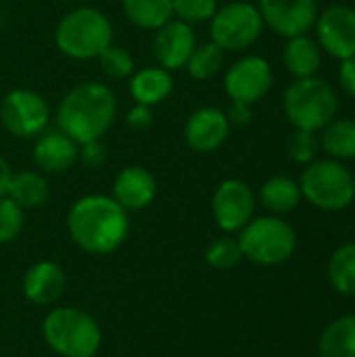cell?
Instances as JSON below:
<instances>
[{
  "label": "cell",
  "mask_w": 355,
  "mask_h": 357,
  "mask_svg": "<svg viewBox=\"0 0 355 357\" xmlns=\"http://www.w3.org/2000/svg\"><path fill=\"white\" fill-rule=\"evenodd\" d=\"M230 121L220 107H201L184 123V142L192 153L209 155L224 146L230 136Z\"/></svg>",
  "instance_id": "15"
},
{
  "label": "cell",
  "mask_w": 355,
  "mask_h": 357,
  "mask_svg": "<svg viewBox=\"0 0 355 357\" xmlns=\"http://www.w3.org/2000/svg\"><path fill=\"white\" fill-rule=\"evenodd\" d=\"M6 197L13 199L21 209H36L48 201L50 184L42 172H33V169L13 172Z\"/></svg>",
  "instance_id": "21"
},
{
  "label": "cell",
  "mask_w": 355,
  "mask_h": 357,
  "mask_svg": "<svg viewBox=\"0 0 355 357\" xmlns=\"http://www.w3.org/2000/svg\"><path fill=\"white\" fill-rule=\"evenodd\" d=\"M318 151H320V138L316 132L293 128V132L287 138V155L291 161L299 165H308L316 159Z\"/></svg>",
  "instance_id": "31"
},
{
  "label": "cell",
  "mask_w": 355,
  "mask_h": 357,
  "mask_svg": "<svg viewBox=\"0 0 355 357\" xmlns=\"http://www.w3.org/2000/svg\"><path fill=\"white\" fill-rule=\"evenodd\" d=\"M328 278L341 295H355V243H345L333 253Z\"/></svg>",
  "instance_id": "27"
},
{
  "label": "cell",
  "mask_w": 355,
  "mask_h": 357,
  "mask_svg": "<svg viewBox=\"0 0 355 357\" xmlns=\"http://www.w3.org/2000/svg\"><path fill=\"white\" fill-rule=\"evenodd\" d=\"M10 178H13V167H10V163L0 155V199H2V197H6V190H8Z\"/></svg>",
  "instance_id": "37"
},
{
  "label": "cell",
  "mask_w": 355,
  "mask_h": 357,
  "mask_svg": "<svg viewBox=\"0 0 355 357\" xmlns=\"http://www.w3.org/2000/svg\"><path fill=\"white\" fill-rule=\"evenodd\" d=\"M301 197L322 211H343L355 199V178L337 159H314L299 176Z\"/></svg>",
  "instance_id": "6"
},
{
  "label": "cell",
  "mask_w": 355,
  "mask_h": 357,
  "mask_svg": "<svg viewBox=\"0 0 355 357\" xmlns=\"http://www.w3.org/2000/svg\"><path fill=\"white\" fill-rule=\"evenodd\" d=\"M224 56H226V52L216 42H211V40L197 42L184 69L188 71V75L192 79L207 82V79H213L224 69Z\"/></svg>",
  "instance_id": "26"
},
{
  "label": "cell",
  "mask_w": 355,
  "mask_h": 357,
  "mask_svg": "<svg viewBox=\"0 0 355 357\" xmlns=\"http://www.w3.org/2000/svg\"><path fill=\"white\" fill-rule=\"evenodd\" d=\"M337 77H339L341 90H343L349 98H354L355 100V56H349V59L339 61Z\"/></svg>",
  "instance_id": "35"
},
{
  "label": "cell",
  "mask_w": 355,
  "mask_h": 357,
  "mask_svg": "<svg viewBox=\"0 0 355 357\" xmlns=\"http://www.w3.org/2000/svg\"><path fill=\"white\" fill-rule=\"evenodd\" d=\"M98 67L109 79H128L136 71V61L134 54L119 44H109L100 54H98Z\"/></svg>",
  "instance_id": "28"
},
{
  "label": "cell",
  "mask_w": 355,
  "mask_h": 357,
  "mask_svg": "<svg viewBox=\"0 0 355 357\" xmlns=\"http://www.w3.org/2000/svg\"><path fill=\"white\" fill-rule=\"evenodd\" d=\"M21 289L29 303L38 307H50L63 297L67 289V274L56 261L40 259L25 272Z\"/></svg>",
  "instance_id": "18"
},
{
  "label": "cell",
  "mask_w": 355,
  "mask_h": 357,
  "mask_svg": "<svg viewBox=\"0 0 355 357\" xmlns=\"http://www.w3.org/2000/svg\"><path fill=\"white\" fill-rule=\"evenodd\" d=\"M67 232L84 253L111 255L130 234V213L111 195H84L67 211Z\"/></svg>",
  "instance_id": "1"
},
{
  "label": "cell",
  "mask_w": 355,
  "mask_h": 357,
  "mask_svg": "<svg viewBox=\"0 0 355 357\" xmlns=\"http://www.w3.org/2000/svg\"><path fill=\"white\" fill-rule=\"evenodd\" d=\"M257 197L241 178H228L218 184L211 197V215L226 234H239L255 218Z\"/></svg>",
  "instance_id": "11"
},
{
  "label": "cell",
  "mask_w": 355,
  "mask_h": 357,
  "mask_svg": "<svg viewBox=\"0 0 355 357\" xmlns=\"http://www.w3.org/2000/svg\"><path fill=\"white\" fill-rule=\"evenodd\" d=\"M282 111L295 130L320 134L339 115V96L318 75L293 79L282 94Z\"/></svg>",
  "instance_id": "5"
},
{
  "label": "cell",
  "mask_w": 355,
  "mask_h": 357,
  "mask_svg": "<svg viewBox=\"0 0 355 357\" xmlns=\"http://www.w3.org/2000/svg\"><path fill=\"white\" fill-rule=\"evenodd\" d=\"M121 10L134 27L146 31H155L174 19L172 0H121Z\"/></svg>",
  "instance_id": "23"
},
{
  "label": "cell",
  "mask_w": 355,
  "mask_h": 357,
  "mask_svg": "<svg viewBox=\"0 0 355 357\" xmlns=\"http://www.w3.org/2000/svg\"><path fill=\"white\" fill-rule=\"evenodd\" d=\"M274 86V69L259 54H245L224 71V90L230 102L257 105Z\"/></svg>",
  "instance_id": "10"
},
{
  "label": "cell",
  "mask_w": 355,
  "mask_h": 357,
  "mask_svg": "<svg viewBox=\"0 0 355 357\" xmlns=\"http://www.w3.org/2000/svg\"><path fill=\"white\" fill-rule=\"evenodd\" d=\"M50 105L31 88H13L0 100V126L13 138H36L50 128Z\"/></svg>",
  "instance_id": "9"
},
{
  "label": "cell",
  "mask_w": 355,
  "mask_h": 357,
  "mask_svg": "<svg viewBox=\"0 0 355 357\" xmlns=\"http://www.w3.org/2000/svg\"><path fill=\"white\" fill-rule=\"evenodd\" d=\"M117 96L103 82H82L69 88L56 107V128L77 144L103 140L117 119Z\"/></svg>",
  "instance_id": "2"
},
{
  "label": "cell",
  "mask_w": 355,
  "mask_h": 357,
  "mask_svg": "<svg viewBox=\"0 0 355 357\" xmlns=\"http://www.w3.org/2000/svg\"><path fill=\"white\" fill-rule=\"evenodd\" d=\"M42 339L61 357H94L103 345V328L86 310L52 307L42 320Z\"/></svg>",
  "instance_id": "3"
},
{
  "label": "cell",
  "mask_w": 355,
  "mask_h": 357,
  "mask_svg": "<svg viewBox=\"0 0 355 357\" xmlns=\"http://www.w3.org/2000/svg\"><path fill=\"white\" fill-rule=\"evenodd\" d=\"M226 117H228L230 126H247L253 117V107L245 105V102H230Z\"/></svg>",
  "instance_id": "36"
},
{
  "label": "cell",
  "mask_w": 355,
  "mask_h": 357,
  "mask_svg": "<svg viewBox=\"0 0 355 357\" xmlns=\"http://www.w3.org/2000/svg\"><path fill=\"white\" fill-rule=\"evenodd\" d=\"M80 144L59 128H46L36 136L31 159L42 174H63L77 163Z\"/></svg>",
  "instance_id": "16"
},
{
  "label": "cell",
  "mask_w": 355,
  "mask_h": 357,
  "mask_svg": "<svg viewBox=\"0 0 355 357\" xmlns=\"http://www.w3.org/2000/svg\"><path fill=\"white\" fill-rule=\"evenodd\" d=\"M239 245L243 257L257 266H278L291 259L297 249L295 228L280 215L253 218L241 232Z\"/></svg>",
  "instance_id": "7"
},
{
  "label": "cell",
  "mask_w": 355,
  "mask_h": 357,
  "mask_svg": "<svg viewBox=\"0 0 355 357\" xmlns=\"http://www.w3.org/2000/svg\"><path fill=\"white\" fill-rule=\"evenodd\" d=\"M128 92L136 105L155 109L172 96L174 73L159 65L140 67L128 77Z\"/></svg>",
  "instance_id": "19"
},
{
  "label": "cell",
  "mask_w": 355,
  "mask_h": 357,
  "mask_svg": "<svg viewBox=\"0 0 355 357\" xmlns=\"http://www.w3.org/2000/svg\"><path fill=\"white\" fill-rule=\"evenodd\" d=\"M282 63L293 79L314 77L322 67V48L310 33L289 38L282 48Z\"/></svg>",
  "instance_id": "20"
},
{
  "label": "cell",
  "mask_w": 355,
  "mask_h": 357,
  "mask_svg": "<svg viewBox=\"0 0 355 357\" xmlns=\"http://www.w3.org/2000/svg\"><path fill=\"white\" fill-rule=\"evenodd\" d=\"M259 201L270 213L282 215V213L293 211L303 201V197H301V188L297 180L289 176H272L262 184Z\"/></svg>",
  "instance_id": "22"
},
{
  "label": "cell",
  "mask_w": 355,
  "mask_h": 357,
  "mask_svg": "<svg viewBox=\"0 0 355 357\" xmlns=\"http://www.w3.org/2000/svg\"><path fill=\"white\" fill-rule=\"evenodd\" d=\"M320 151H324L331 159L349 161L355 159V119L352 117H335L320 132Z\"/></svg>",
  "instance_id": "24"
},
{
  "label": "cell",
  "mask_w": 355,
  "mask_h": 357,
  "mask_svg": "<svg viewBox=\"0 0 355 357\" xmlns=\"http://www.w3.org/2000/svg\"><path fill=\"white\" fill-rule=\"evenodd\" d=\"M195 46H197L195 27L178 19H172L153 31L151 50H153L155 65L172 73L186 67V61L192 54Z\"/></svg>",
  "instance_id": "14"
},
{
  "label": "cell",
  "mask_w": 355,
  "mask_h": 357,
  "mask_svg": "<svg viewBox=\"0 0 355 357\" xmlns=\"http://www.w3.org/2000/svg\"><path fill=\"white\" fill-rule=\"evenodd\" d=\"M113 23L96 6H75L65 13L54 27L59 52L71 61H94L113 44Z\"/></svg>",
  "instance_id": "4"
},
{
  "label": "cell",
  "mask_w": 355,
  "mask_h": 357,
  "mask_svg": "<svg viewBox=\"0 0 355 357\" xmlns=\"http://www.w3.org/2000/svg\"><path fill=\"white\" fill-rule=\"evenodd\" d=\"M266 25L257 4L249 0H230L220 4L209 21V40L224 52L251 48L264 33Z\"/></svg>",
  "instance_id": "8"
},
{
  "label": "cell",
  "mask_w": 355,
  "mask_h": 357,
  "mask_svg": "<svg viewBox=\"0 0 355 357\" xmlns=\"http://www.w3.org/2000/svg\"><path fill=\"white\" fill-rule=\"evenodd\" d=\"M111 197L128 213L142 211L157 199V178L142 165H126L113 180Z\"/></svg>",
  "instance_id": "17"
},
{
  "label": "cell",
  "mask_w": 355,
  "mask_h": 357,
  "mask_svg": "<svg viewBox=\"0 0 355 357\" xmlns=\"http://www.w3.org/2000/svg\"><path fill=\"white\" fill-rule=\"evenodd\" d=\"M316 42L328 56L343 61L355 56V8L345 4H333L318 13Z\"/></svg>",
  "instance_id": "13"
},
{
  "label": "cell",
  "mask_w": 355,
  "mask_h": 357,
  "mask_svg": "<svg viewBox=\"0 0 355 357\" xmlns=\"http://www.w3.org/2000/svg\"><path fill=\"white\" fill-rule=\"evenodd\" d=\"M80 163H84L88 169H98L105 165L107 161V146L103 144V140H92L86 144H80Z\"/></svg>",
  "instance_id": "33"
},
{
  "label": "cell",
  "mask_w": 355,
  "mask_h": 357,
  "mask_svg": "<svg viewBox=\"0 0 355 357\" xmlns=\"http://www.w3.org/2000/svg\"><path fill=\"white\" fill-rule=\"evenodd\" d=\"M25 228V209H21L13 199H0V245H8L21 236Z\"/></svg>",
  "instance_id": "32"
},
{
  "label": "cell",
  "mask_w": 355,
  "mask_h": 357,
  "mask_svg": "<svg viewBox=\"0 0 355 357\" xmlns=\"http://www.w3.org/2000/svg\"><path fill=\"white\" fill-rule=\"evenodd\" d=\"M257 8L264 25L285 40L312 33L320 13L316 0H257Z\"/></svg>",
  "instance_id": "12"
},
{
  "label": "cell",
  "mask_w": 355,
  "mask_h": 357,
  "mask_svg": "<svg viewBox=\"0 0 355 357\" xmlns=\"http://www.w3.org/2000/svg\"><path fill=\"white\" fill-rule=\"evenodd\" d=\"M155 121V115H153V109L151 107H144V105H136L126 113V123L128 128L136 130V132H142V130H149Z\"/></svg>",
  "instance_id": "34"
},
{
  "label": "cell",
  "mask_w": 355,
  "mask_h": 357,
  "mask_svg": "<svg viewBox=\"0 0 355 357\" xmlns=\"http://www.w3.org/2000/svg\"><path fill=\"white\" fill-rule=\"evenodd\" d=\"M241 259H243L241 245L230 234L211 241L209 247L205 249V261L213 270H232L234 266L241 264Z\"/></svg>",
  "instance_id": "29"
},
{
  "label": "cell",
  "mask_w": 355,
  "mask_h": 357,
  "mask_svg": "<svg viewBox=\"0 0 355 357\" xmlns=\"http://www.w3.org/2000/svg\"><path fill=\"white\" fill-rule=\"evenodd\" d=\"M320 357H355V314L328 324L320 337Z\"/></svg>",
  "instance_id": "25"
},
{
  "label": "cell",
  "mask_w": 355,
  "mask_h": 357,
  "mask_svg": "<svg viewBox=\"0 0 355 357\" xmlns=\"http://www.w3.org/2000/svg\"><path fill=\"white\" fill-rule=\"evenodd\" d=\"M218 6H220L218 0H172L174 19L188 23L192 27L201 23H209Z\"/></svg>",
  "instance_id": "30"
}]
</instances>
